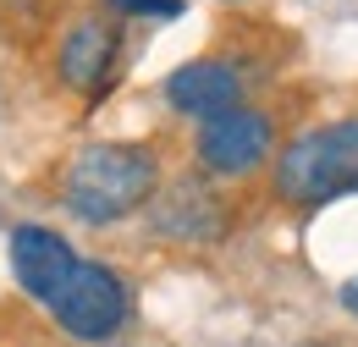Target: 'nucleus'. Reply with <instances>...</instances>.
Here are the masks:
<instances>
[{
	"label": "nucleus",
	"instance_id": "f257e3e1",
	"mask_svg": "<svg viewBox=\"0 0 358 347\" xmlns=\"http://www.w3.org/2000/svg\"><path fill=\"white\" fill-rule=\"evenodd\" d=\"M160 187V160L143 143H89L72 155L61 199L66 210L89 226H110V220L133 215L155 199Z\"/></svg>",
	"mask_w": 358,
	"mask_h": 347
},
{
	"label": "nucleus",
	"instance_id": "f03ea898",
	"mask_svg": "<svg viewBox=\"0 0 358 347\" xmlns=\"http://www.w3.org/2000/svg\"><path fill=\"white\" fill-rule=\"evenodd\" d=\"M275 193L287 204H331L358 193V122H331L292 138L275 160Z\"/></svg>",
	"mask_w": 358,
	"mask_h": 347
},
{
	"label": "nucleus",
	"instance_id": "7ed1b4c3",
	"mask_svg": "<svg viewBox=\"0 0 358 347\" xmlns=\"http://www.w3.org/2000/svg\"><path fill=\"white\" fill-rule=\"evenodd\" d=\"M55 325L78 342H110L127 320H133V292L127 281L110 270V264H94V260H78V270L66 276V287L55 292Z\"/></svg>",
	"mask_w": 358,
	"mask_h": 347
},
{
	"label": "nucleus",
	"instance_id": "20e7f679",
	"mask_svg": "<svg viewBox=\"0 0 358 347\" xmlns=\"http://www.w3.org/2000/svg\"><path fill=\"white\" fill-rule=\"evenodd\" d=\"M270 143H275V122L254 105H231L221 116H210L199 127V160L215 176H248L254 166H265Z\"/></svg>",
	"mask_w": 358,
	"mask_h": 347
},
{
	"label": "nucleus",
	"instance_id": "39448f33",
	"mask_svg": "<svg viewBox=\"0 0 358 347\" xmlns=\"http://www.w3.org/2000/svg\"><path fill=\"white\" fill-rule=\"evenodd\" d=\"M72 270H78V248L61 232H50V226H17L11 232V276L28 298H39L50 309Z\"/></svg>",
	"mask_w": 358,
	"mask_h": 347
},
{
	"label": "nucleus",
	"instance_id": "423d86ee",
	"mask_svg": "<svg viewBox=\"0 0 358 347\" xmlns=\"http://www.w3.org/2000/svg\"><path fill=\"white\" fill-rule=\"evenodd\" d=\"M149 226L171 243H215L226 232V204L204 187V182H177L171 193L155 199Z\"/></svg>",
	"mask_w": 358,
	"mask_h": 347
},
{
	"label": "nucleus",
	"instance_id": "0eeeda50",
	"mask_svg": "<svg viewBox=\"0 0 358 347\" xmlns=\"http://www.w3.org/2000/svg\"><path fill=\"white\" fill-rule=\"evenodd\" d=\"M166 99L182 116L210 122V116H221L231 105H243V72L231 61H187V66H177L166 78Z\"/></svg>",
	"mask_w": 358,
	"mask_h": 347
},
{
	"label": "nucleus",
	"instance_id": "6e6552de",
	"mask_svg": "<svg viewBox=\"0 0 358 347\" xmlns=\"http://www.w3.org/2000/svg\"><path fill=\"white\" fill-rule=\"evenodd\" d=\"M116 28L110 22H99V17H83L66 39H61V78L72 88H83V94H99L105 78H110V66H116Z\"/></svg>",
	"mask_w": 358,
	"mask_h": 347
},
{
	"label": "nucleus",
	"instance_id": "1a4fd4ad",
	"mask_svg": "<svg viewBox=\"0 0 358 347\" xmlns=\"http://www.w3.org/2000/svg\"><path fill=\"white\" fill-rule=\"evenodd\" d=\"M105 6L127 17H182V0H105Z\"/></svg>",
	"mask_w": 358,
	"mask_h": 347
},
{
	"label": "nucleus",
	"instance_id": "9d476101",
	"mask_svg": "<svg viewBox=\"0 0 358 347\" xmlns=\"http://www.w3.org/2000/svg\"><path fill=\"white\" fill-rule=\"evenodd\" d=\"M336 304H342V309H348V314L358 320V276H348V281H342V292H336Z\"/></svg>",
	"mask_w": 358,
	"mask_h": 347
}]
</instances>
